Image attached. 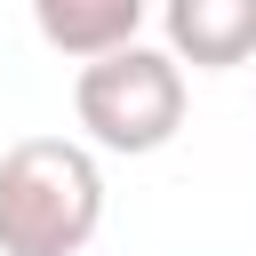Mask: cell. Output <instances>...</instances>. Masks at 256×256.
<instances>
[{"instance_id":"1","label":"cell","mask_w":256,"mask_h":256,"mask_svg":"<svg viewBox=\"0 0 256 256\" xmlns=\"http://www.w3.org/2000/svg\"><path fill=\"white\" fill-rule=\"evenodd\" d=\"M104 224V168L72 136H16L0 152V256H80Z\"/></svg>"},{"instance_id":"2","label":"cell","mask_w":256,"mask_h":256,"mask_svg":"<svg viewBox=\"0 0 256 256\" xmlns=\"http://www.w3.org/2000/svg\"><path fill=\"white\" fill-rule=\"evenodd\" d=\"M72 120L88 128L96 152H128V160H136V152H160V144L184 128V64H176L168 48L128 40V48L80 64V80H72Z\"/></svg>"},{"instance_id":"3","label":"cell","mask_w":256,"mask_h":256,"mask_svg":"<svg viewBox=\"0 0 256 256\" xmlns=\"http://www.w3.org/2000/svg\"><path fill=\"white\" fill-rule=\"evenodd\" d=\"M168 56L200 72H232L256 56V0H168Z\"/></svg>"},{"instance_id":"4","label":"cell","mask_w":256,"mask_h":256,"mask_svg":"<svg viewBox=\"0 0 256 256\" xmlns=\"http://www.w3.org/2000/svg\"><path fill=\"white\" fill-rule=\"evenodd\" d=\"M32 24H40V40H48L56 56L96 64V56H112V48L136 40L144 0H32Z\"/></svg>"}]
</instances>
